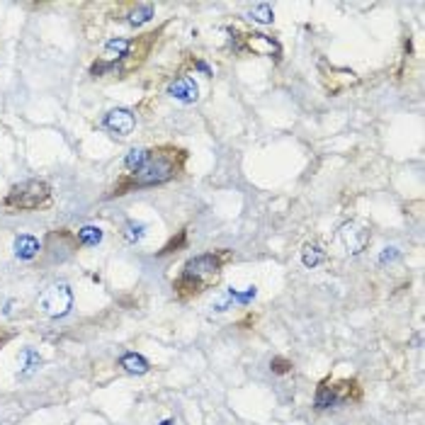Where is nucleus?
Wrapping results in <instances>:
<instances>
[{
  "label": "nucleus",
  "instance_id": "b1692460",
  "mask_svg": "<svg viewBox=\"0 0 425 425\" xmlns=\"http://www.w3.org/2000/svg\"><path fill=\"white\" fill-rule=\"evenodd\" d=\"M161 425H175V423H173V420H163Z\"/></svg>",
  "mask_w": 425,
  "mask_h": 425
},
{
  "label": "nucleus",
  "instance_id": "a211bd4d",
  "mask_svg": "<svg viewBox=\"0 0 425 425\" xmlns=\"http://www.w3.org/2000/svg\"><path fill=\"white\" fill-rule=\"evenodd\" d=\"M146 159H149V149H132V151H129L127 159H124V168H127V175L129 173H136V170L146 163Z\"/></svg>",
  "mask_w": 425,
  "mask_h": 425
},
{
  "label": "nucleus",
  "instance_id": "9b49d317",
  "mask_svg": "<svg viewBox=\"0 0 425 425\" xmlns=\"http://www.w3.org/2000/svg\"><path fill=\"white\" fill-rule=\"evenodd\" d=\"M168 95L183 105H192V102H197V98H199V85H197V80L190 78V75H180V78H175L173 83L168 85Z\"/></svg>",
  "mask_w": 425,
  "mask_h": 425
},
{
  "label": "nucleus",
  "instance_id": "4468645a",
  "mask_svg": "<svg viewBox=\"0 0 425 425\" xmlns=\"http://www.w3.org/2000/svg\"><path fill=\"white\" fill-rule=\"evenodd\" d=\"M119 367L127 370L129 374H146L149 372V362L136 352H127V355L119 357Z\"/></svg>",
  "mask_w": 425,
  "mask_h": 425
},
{
  "label": "nucleus",
  "instance_id": "2eb2a0df",
  "mask_svg": "<svg viewBox=\"0 0 425 425\" xmlns=\"http://www.w3.org/2000/svg\"><path fill=\"white\" fill-rule=\"evenodd\" d=\"M323 260H326V251H323V248L318 246V243H307V246L302 248V262H304V267L314 270V267H318Z\"/></svg>",
  "mask_w": 425,
  "mask_h": 425
},
{
  "label": "nucleus",
  "instance_id": "f3484780",
  "mask_svg": "<svg viewBox=\"0 0 425 425\" xmlns=\"http://www.w3.org/2000/svg\"><path fill=\"white\" fill-rule=\"evenodd\" d=\"M122 236H124V241H129V243H141L146 238V224L129 219L122 226Z\"/></svg>",
  "mask_w": 425,
  "mask_h": 425
},
{
  "label": "nucleus",
  "instance_id": "9d476101",
  "mask_svg": "<svg viewBox=\"0 0 425 425\" xmlns=\"http://www.w3.org/2000/svg\"><path fill=\"white\" fill-rule=\"evenodd\" d=\"M102 127L107 129V132H112L114 136H129V134L134 132V127H136V117H134L132 109L114 107V109H109V112L105 114Z\"/></svg>",
  "mask_w": 425,
  "mask_h": 425
},
{
  "label": "nucleus",
  "instance_id": "412c9836",
  "mask_svg": "<svg viewBox=\"0 0 425 425\" xmlns=\"http://www.w3.org/2000/svg\"><path fill=\"white\" fill-rule=\"evenodd\" d=\"M270 367L275 374H287V372H292V362L284 360V357H275V360L270 362Z\"/></svg>",
  "mask_w": 425,
  "mask_h": 425
},
{
  "label": "nucleus",
  "instance_id": "6ab92c4d",
  "mask_svg": "<svg viewBox=\"0 0 425 425\" xmlns=\"http://www.w3.org/2000/svg\"><path fill=\"white\" fill-rule=\"evenodd\" d=\"M42 360L39 355H37L35 350H25L22 352V370H20V379H27V377H32L37 370H39Z\"/></svg>",
  "mask_w": 425,
  "mask_h": 425
},
{
  "label": "nucleus",
  "instance_id": "1a4fd4ad",
  "mask_svg": "<svg viewBox=\"0 0 425 425\" xmlns=\"http://www.w3.org/2000/svg\"><path fill=\"white\" fill-rule=\"evenodd\" d=\"M370 241H372L370 228L362 226L360 221H350V224H343L341 226V243L345 246L347 253H352V255L365 251Z\"/></svg>",
  "mask_w": 425,
  "mask_h": 425
},
{
  "label": "nucleus",
  "instance_id": "39448f33",
  "mask_svg": "<svg viewBox=\"0 0 425 425\" xmlns=\"http://www.w3.org/2000/svg\"><path fill=\"white\" fill-rule=\"evenodd\" d=\"M37 304H39V311L44 314V316L61 318L71 311V307H73V292H71V287L66 282H51L49 287L42 289Z\"/></svg>",
  "mask_w": 425,
  "mask_h": 425
},
{
  "label": "nucleus",
  "instance_id": "aec40b11",
  "mask_svg": "<svg viewBox=\"0 0 425 425\" xmlns=\"http://www.w3.org/2000/svg\"><path fill=\"white\" fill-rule=\"evenodd\" d=\"M75 236H78L80 246H98V243L102 241V228L100 226H83Z\"/></svg>",
  "mask_w": 425,
  "mask_h": 425
},
{
  "label": "nucleus",
  "instance_id": "423d86ee",
  "mask_svg": "<svg viewBox=\"0 0 425 425\" xmlns=\"http://www.w3.org/2000/svg\"><path fill=\"white\" fill-rule=\"evenodd\" d=\"M350 399H360V389H357V381H341V384H333L331 379H323L316 389V396H314V406L318 410L333 408L338 404H345Z\"/></svg>",
  "mask_w": 425,
  "mask_h": 425
},
{
  "label": "nucleus",
  "instance_id": "f8f14e48",
  "mask_svg": "<svg viewBox=\"0 0 425 425\" xmlns=\"http://www.w3.org/2000/svg\"><path fill=\"white\" fill-rule=\"evenodd\" d=\"M12 251H15V257H20V260H32V257H37L42 253V243L39 238L30 236V233H22L12 243Z\"/></svg>",
  "mask_w": 425,
  "mask_h": 425
},
{
  "label": "nucleus",
  "instance_id": "4be33fe9",
  "mask_svg": "<svg viewBox=\"0 0 425 425\" xmlns=\"http://www.w3.org/2000/svg\"><path fill=\"white\" fill-rule=\"evenodd\" d=\"M183 243H185V231H180V238H178V241H175V238H173V241H170L168 246H165L163 251H161V255H168V253H173L175 248L183 246Z\"/></svg>",
  "mask_w": 425,
  "mask_h": 425
},
{
  "label": "nucleus",
  "instance_id": "6e6552de",
  "mask_svg": "<svg viewBox=\"0 0 425 425\" xmlns=\"http://www.w3.org/2000/svg\"><path fill=\"white\" fill-rule=\"evenodd\" d=\"M80 248L78 243V236L75 233H71L69 228H59V231H51L49 236L44 238V243H42V251H51L59 260H64V257L73 255L75 251Z\"/></svg>",
  "mask_w": 425,
  "mask_h": 425
},
{
  "label": "nucleus",
  "instance_id": "f03ea898",
  "mask_svg": "<svg viewBox=\"0 0 425 425\" xmlns=\"http://www.w3.org/2000/svg\"><path fill=\"white\" fill-rule=\"evenodd\" d=\"M228 257H231V253L226 248L190 257L183 265V272L178 275V280L173 282L175 294L180 299H192L204 294L207 289L217 287V282L221 280L224 265L228 262Z\"/></svg>",
  "mask_w": 425,
  "mask_h": 425
},
{
  "label": "nucleus",
  "instance_id": "7ed1b4c3",
  "mask_svg": "<svg viewBox=\"0 0 425 425\" xmlns=\"http://www.w3.org/2000/svg\"><path fill=\"white\" fill-rule=\"evenodd\" d=\"M51 202V185L46 180H25L8 190L3 197V209L10 214L15 212H35Z\"/></svg>",
  "mask_w": 425,
  "mask_h": 425
},
{
  "label": "nucleus",
  "instance_id": "5701e85b",
  "mask_svg": "<svg viewBox=\"0 0 425 425\" xmlns=\"http://www.w3.org/2000/svg\"><path fill=\"white\" fill-rule=\"evenodd\" d=\"M396 255H399V251H396V248H384V253H381V257H379V260H381V262H386V260H394Z\"/></svg>",
  "mask_w": 425,
  "mask_h": 425
},
{
  "label": "nucleus",
  "instance_id": "20e7f679",
  "mask_svg": "<svg viewBox=\"0 0 425 425\" xmlns=\"http://www.w3.org/2000/svg\"><path fill=\"white\" fill-rule=\"evenodd\" d=\"M156 39H159V32H149V35L136 37V39H132L127 56H124L119 64L107 66L105 61H98V64H93L90 73H93V75H102V73H119V75H124V73H132L134 69H138V66L144 64V59L149 56V51H151V46L156 44Z\"/></svg>",
  "mask_w": 425,
  "mask_h": 425
},
{
  "label": "nucleus",
  "instance_id": "ddd939ff",
  "mask_svg": "<svg viewBox=\"0 0 425 425\" xmlns=\"http://www.w3.org/2000/svg\"><path fill=\"white\" fill-rule=\"evenodd\" d=\"M154 17V6L151 3H138V6H132L129 12L124 15V22L132 27H141L144 22H149Z\"/></svg>",
  "mask_w": 425,
  "mask_h": 425
},
{
  "label": "nucleus",
  "instance_id": "f257e3e1",
  "mask_svg": "<svg viewBox=\"0 0 425 425\" xmlns=\"http://www.w3.org/2000/svg\"><path fill=\"white\" fill-rule=\"evenodd\" d=\"M185 161H188V151L178 149V146H156L149 149V159L136 173H129L109 190L105 197H122V195L132 192V190H141V188H156V185L170 183L173 178H178L185 168Z\"/></svg>",
  "mask_w": 425,
  "mask_h": 425
},
{
  "label": "nucleus",
  "instance_id": "0eeeda50",
  "mask_svg": "<svg viewBox=\"0 0 425 425\" xmlns=\"http://www.w3.org/2000/svg\"><path fill=\"white\" fill-rule=\"evenodd\" d=\"M238 51H251L255 56H265V59H280L282 46L275 37L262 35V32H248V35H241V42L236 44Z\"/></svg>",
  "mask_w": 425,
  "mask_h": 425
},
{
  "label": "nucleus",
  "instance_id": "dca6fc26",
  "mask_svg": "<svg viewBox=\"0 0 425 425\" xmlns=\"http://www.w3.org/2000/svg\"><path fill=\"white\" fill-rule=\"evenodd\" d=\"M248 20L257 22V25H272V20H275V10H272V6H267V3H257V6L248 8Z\"/></svg>",
  "mask_w": 425,
  "mask_h": 425
}]
</instances>
